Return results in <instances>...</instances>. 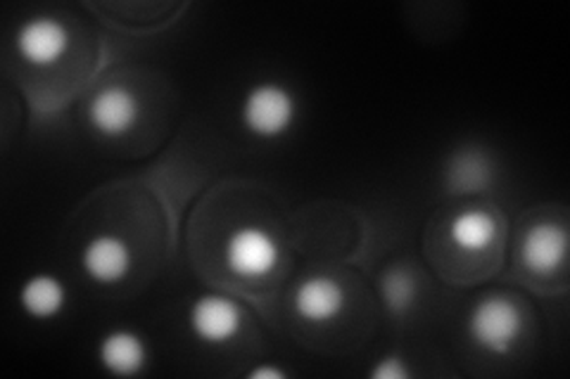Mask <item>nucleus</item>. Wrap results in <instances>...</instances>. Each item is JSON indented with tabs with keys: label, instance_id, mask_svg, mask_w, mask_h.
Listing matches in <instances>:
<instances>
[{
	"label": "nucleus",
	"instance_id": "39448f33",
	"mask_svg": "<svg viewBox=\"0 0 570 379\" xmlns=\"http://www.w3.org/2000/svg\"><path fill=\"white\" fill-rule=\"evenodd\" d=\"M14 50L24 64L50 69L60 64L71 50V29L60 17L33 14L17 27Z\"/></svg>",
	"mask_w": 570,
	"mask_h": 379
},
{
	"label": "nucleus",
	"instance_id": "423d86ee",
	"mask_svg": "<svg viewBox=\"0 0 570 379\" xmlns=\"http://www.w3.org/2000/svg\"><path fill=\"white\" fill-rule=\"evenodd\" d=\"M86 117L98 136L110 140L124 138L138 126L142 117V102L129 86L110 83L88 100Z\"/></svg>",
	"mask_w": 570,
	"mask_h": 379
},
{
	"label": "nucleus",
	"instance_id": "4468645a",
	"mask_svg": "<svg viewBox=\"0 0 570 379\" xmlns=\"http://www.w3.org/2000/svg\"><path fill=\"white\" fill-rule=\"evenodd\" d=\"M452 188L459 192H483V188L490 183V167L488 161L471 152V154H454L452 167L448 171Z\"/></svg>",
	"mask_w": 570,
	"mask_h": 379
},
{
	"label": "nucleus",
	"instance_id": "6e6552de",
	"mask_svg": "<svg viewBox=\"0 0 570 379\" xmlns=\"http://www.w3.org/2000/svg\"><path fill=\"white\" fill-rule=\"evenodd\" d=\"M521 263L532 276H554L568 257V230L557 221L532 223L521 240Z\"/></svg>",
	"mask_w": 570,
	"mask_h": 379
},
{
	"label": "nucleus",
	"instance_id": "f03ea898",
	"mask_svg": "<svg viewBox=\"0 0 570 379\" xmlns=\"http://www.w3.org/2000/svg\"><path fill=\"white\" fill-rule=\"evenodd\" d=\"M297 96L281 81H259L247 88L240 102L243 129L259 140L288 136L297 121Z\"/></svg>",
	"mask_w": 570,
	"mask_h": 379
},
{
	"label": "nucleus",
	"instance_id": "0eeeda50",
	"mask_svg": "<svg viewBox=\"0 0 570 379\" xmlns=\"http://www.w3.org/2000/svg\"><path fill=\"white\" fill-rule=\"evenodd\" d=\"M134 249L119 232H96L81 249V270L96 285H119L131 276Z\"/></svg>",
	"mask_w": 570,
	"mask_h": 379
},
{
	"label": "nucleus",
	"instance_id": "dca6fc26",
	"mask_svg": "<svg viewBox=\"0 0 570 379\" xmlns=\"http://www.w3.org/2000/svg\"><path fill=\"white\" fill-rule=\"evenodd\" d=\"M247 379H288V370H283L278 366H272V363H259L255 366L253 370L245 372Z\"/></svg>",
	"mask_w": 570,
	"mask_h": 379
},
{
	"label": "nucleus",
	"instance_id": "9d476101",
	"mask_svg": "<svg viewBox=\"0 0 570 379\" xmlns=\"http://www.w3.org/2000/svg\"><path fill=\"white\" fill-rule=\"evenodd\" d=\"M98 363L115 377H138L150 366V347L142 335L129 328H115L98 341Z\"/></svg>",
	"mask_w": 570,
	"mask_h": 379
},
{
	"label": "nucleus",
	"instance_id": "f257e3e1",
	"mask_svg": "<svg viewBox=\"0 0 570 379\" xmlns=\"http://www.w3.org/2000/svg\"><path fill=\"white\" fill-rule=\"evenodd\" d=\"M525 330L521 303L507 295H488L475 301L466 318L473 345L490 356H507L515 349Z\"/></svg>",
	"mask_w": 570,
	"mask_h": 379
},
{
	"label": "nucleus",
	"instance_id": "9b49d317",
	"mask_svg": "<svg viewBox=\"0 0 570 379\" xmlns=\"http://www.w3.org/2000/svg\"><path fill=\"white\" fill-rule=\"evenodd\" d=\"M69 301L67 285L56 273H33L22 285L20 292H17V303L20 309L33 318V320H52L58 318Z\"/></svg>",
	"mask_w": 570,
	"mask_h": 379
},
{
	"label": "nucleus",
	"instance_id": "2eb2a0df",
	"mask_svg": "<svg viewBox=\"0 0 570 379\" xmlns=\"http://www.w3.org/2000/svg\"><path fill=\"white\" fill-rule=\"evenodd\" d=\"M368 377L371 379H409L412 377V368H409L404 356L385 353V356L373 360Z\"/></svg>",
	"mask_w": 570,
	"mask_h": 379
},
{
	"label": "nucleus",
	"instance_id": "f8f14e48",
	"mask_svg": "<svg viewBox=\"0 0 570 379\" xmlns=\"http://www.w3.org/2000/svg\"><path fill=\"white\" fill-rule=\"evenodd\" d=\"M448 235L461 255H483L497 240L499 221L485 207H466L452 216Z\"/></svg>",
	"mask_w": 570,
	"mask_h": 379
},
{
	"label": "nucleus",
	"instance_id": "7ed1b4c3",
	"mask_svg": "<svg viewBox=\"0 0 570 379\" xmlns=\"http://www.w3.org/2000/svg\"><path fill=\"white\" fill-rule=\"evenodd\" d=\"M224 263L236 278L262 280L278 268L281 242L272 230L262 226H238L224 245Z\"/></svg>",
	"mask_w": 570,
	"mask_h": 379
},
{
	"label": "nucleus",
	"instance_id": "20e7f679",
	"mask_svg": "<svg viewBox=\"0 0 570 379\" xmlns=\"http://www.w3.org/2000/svg\"><path fill=\"white\" fill-rule=\"evenodd\" d=\"M186 322L190 335L207 347H226L238 339L245 328V309L234 297L205 292L188 306Z\"/></svg>",
	"mask_w": 570,
	"mask_h": 379
},
{
	"label": "nucleus",
	"instance_id": "1a4fd4ad",
	"mask_svg": "<svg viewBox=\"0 0 570 379\" xmlns=\"http://www.w3.org/2000/svg\"><path fill=\"white\" fill-rule=\"evenodd\" d=\"M347 292L345 287L331 276H307L293 290V311L299 320L312 325H324L335 320L345 311Z\"/></svg>",
	"mask_w": 570,
	"mask_h": 379
},
{
	"label": "nucleus",
	"instance_id": "ddd939ff",
	"mask_svg": "<svg viewBox=\"0 0 570 379\" xmlns=\"http://www.w3.org/2000/svg\"><path fill=\"white\" fill-rule=\"evenodd\" d=\"M381 292H383L385 306L392 313H404L414 306L419 285L414 273L406 266H392L381 278Z\"/></svg>",
	"mask_w": 570,
	"mask_h": 379
}]
</instances>
